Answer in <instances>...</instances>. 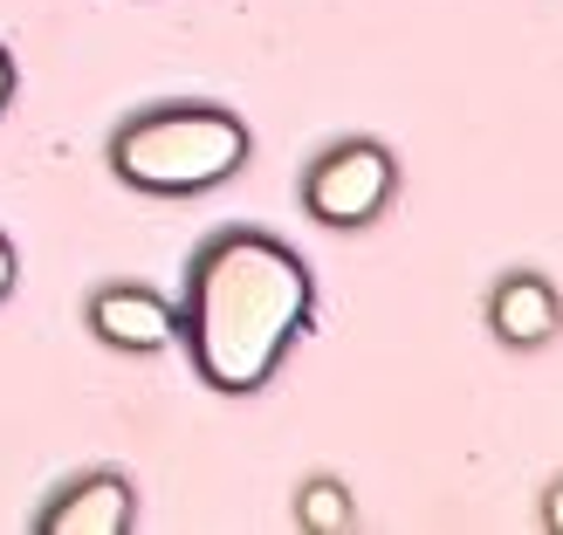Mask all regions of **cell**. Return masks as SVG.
<instances>
[{
  "instance_id": "cell-3",
  "label": "cell",
  "mask_w": 563,
  "mask_h": 535,
  "mask_svg": "<svg viewBox=\"0 0 563 535\" xmlns=\"http://www.w3.org/2000/svg\"><path fill=\"white\" fill-rule=\"evenodd\" d=\"M391 192H399V158H391V145H378V137H336L302 172V213L317 220V227L351 234V227H372L391 207Z\"/></svg>"
},
{
  "instance_id": "cell-1",
  "label": "cell",
  "mask_w": 563,
  "mask_h": 535,
  "mask_svg": "<svg viewBox=\"0 0 563 535\" xmlns=\"http://www.w3.org/2000/svg\"><path fill=\"white\" fill-rule=\"evenodd\" d=\"M317 309V275L268 227H220L192 247L179 289V344L200 384L247 399L296 350Z\"/></svg>"
},
{
  "instance_id": "cell-7",
  "label": "cell",
  "mask_w": 563,
  "mask_h": 535,
  "mask_svg": "<svg viewBox=\"0 0 563 535\" xmlns=\"http://www.w3.org/2000/svg\"><path fill=\"white\" fill-rule=\"evenodd\" d=\"M296 528L302 535H344V528H357L351 488L336 481V473H309V481L296 488Z\"/></svg>"
},
{
  "instance_id": "cell-10",
  "label": "cell",
  "mask_w": 563,
  "mask_h": 535,
  "mask_svg": "<svg viewBox=\"0 0 563 535\" xmlns=\"http://www.w3.org/2000/svg\"><path fill=\"white\" fill-rule=\"evenodd\" d=\"M14 82H21V69H14V55H8V42H0V110L14 103Z\"/></svg>"
},
{
  "instance_id": "cell-6",
  "label": "cell",
  "mask_w": 563,
  "mask_h": 535,
  "mask_svg": "<svg viewBox=\"0 0 563 535\" xmlns=\"http://www.w3.org/2000/svg\"><path fill=\"white\" fill-rule=\"evenodd\" d=\"M488 330H495V344H509V350H543L550 336L563 330V296H556V281L537 275V268L501 275L495 289H488Z\"/></svg>"
},
{
  "instance_id": "cell-8",
  "label": "cell",
  "mask_w": 563,
  "mask_h": 535,
  "mask_svg": "<svg viewBox=\"0 0 563 535\" xmlns=\"http://www.w3.org/2000/svg\"><path fill=\"white\" fill-rule=\"evenodd\" d=\"M14 281H21V255H14V241L0 234V302L14 296Z\"/></svg>"
},
{
  "instance_id": "cell-9",
  "label": "cell",
  "mask_w": 563,
  "mask_h": 535,
  "mask_svg": "<svg viewBox=\"0 0 563 535\" xmlns=\"http://www.w3.org/2000/svg\"><path fill=\"white\" fill-rule=\"evenodd\" d=\"M543 528H550V535H563V473L543 488Z\"/></svg>"
},
{
  "instance_id": "cell-4",
  "label": "cell",
  "mask_w": 563,
  "mask_h": 535,
  "mask_svg": "<svg viewBox=\"0 0 563 535\" xmlns=\"http://www.w3.org/2000/svg\"><path fill=\"white\" fill-rule=\"evenodd\" d=\"M82 330L118 357H152L165 344H179V302L152 281H103L82 302Z\"/></svg>"
},
{
  "instance_id": "cell-2",
  "label": "cell",
  "mask_w": 563,
  "mask_h": 535,
  "mask_svg": "<svg viewBox=\"0 0 563 535\" xmlns=\"http://www.w3.org/2000/svg\"><path fill=\"white\" fill-rule=\"evenodd\" d=\"M255 137L228 103H145L110 131V172L152 200H200L228 186Z\"/></svg>"
},
{
  "instance_id": "cell-5",
  "label": "cell",
  "mask_w": 563,
  "mask_h": 535,
  "mask_svg": "<svg viewBox=\"0 0 563 535\" xmlns=\"http://www.w3.org/2000/svg\"><path fill=\"white\" fill-rule=\"evenodd\" d=\"M35 528L42 535H131L137 528V488H131V473H118V467L76 473V481H63L42 501Z\"/></svg>"
}]
</instances>
